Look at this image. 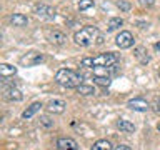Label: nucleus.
Here are the masks:
<instances>
[{"label":"nucleus","instance_id":"obj_7","mask_svg":"<svg viewBox=\"0 0 160 150\" xmlns=\"http://www.w3.org/2000/svg\"><path fill=\"white\" fill-rule=\"evenodd\" d=\"M2 92H3V97L10 100V102H20L23 98V93L17 87H13V85H3Z\"/></svg>","mask_w":160,"mask_h":150},{"label":"nucleus","instance_id":"obj_11","mask_svg":"<svg viewBox=\"0 0 160 150\" xmlns=\"http://www.w3.org/2000/svg\"><path fill=\"white\" fill-rule=\"evenodd\" d=\"M47 40L53 45H63L67 42V35L63 32H60V30H50L47 33Z\"/></svg>","mask_w":160,"mask_h":150},{"label":"nucleus","instance_id":"obj_20","mask_svg":"<svg viewBox=\"0 0 160 150\" xmlns=\"http://www.w3.org/2000/svg\"><path fill=\"white\" fill-rule=\"evenodd\" d=\"M135 57L140 60V63H148V62H150V57L145 53V48H143V47L135 48Z\"/></svg>","mask_w":160,"mask_h":150},{"label":"nucleus","instance_id":"obj_17","mask_svg":"<svg viewBox=\"0 0 160 150\" xmlns=\"http://www.w3.org/2000/svg\"><path fill=\"white\" fill-rule=\"evenodd\" d=\"M90 150H113V148H112V143L108 140H97Z\"/></svg>","mask_w":160,"mask_h":150},{"label":"nucleus","instance_id":"obj_4","mask_svg":"<svg viewBox=\"0 0 160 150\" xmlns=\"http://www.w3.org/2000/svg\"><path fill=\"white\" fill-rule=\"evenodd\" d=\"M43 62V55L40 52H27L25 55L20 57V65L22 67H33Z\"/></svg>","mask_w":160,"mask_h":150},{"label":"nucleus","instance_id":"obj_15","mask_svg":"<svg viewBox=\"0 0 160 150\" xmlns=\"http://www.w3.org/2000/svg\"><path fill=\"white\" fill-rule=\"evenodd\" d=\"M15 73H17V67H13V65H10V63H2L0 65V75H2L3 78L13 77Z\"/></svg>","mask_w":160,"mask_h":150},{"label":"nucleus","instance_id":"obj_3","mask_svg":"<svg viewBox=\"0 0 160 150\" xmlns=\"http://www.w3.org/2000/svg\"><path fill=\"white\" fill-rule=\"evenodd\" d=\"M97 37H98L97 27H93V25H85V27H82L78 32H75L73 42L77 45H80V47H88Z\"/></svg>","mask_w":160,"mask_h":150},{"label":"nucleus","instance_id":"obj_28","mask_svg":"<svg viewBox=\"0 0 160 150\" xmlns=\"http://www.w3.org/2000/svg\"><path fill=\"white\" fill-rule=\"evenodd\" d=\"M97 43H98V45L103 43V35H98V37H97Z\"/></svg>","mask_w":160,"mask_h":150},{"label":"nucleus","instance_id":"obj_26","mask_svg":"<svg viewBox=\"0 0 160 150\" xmlns=\"http://www.w3.org/2000/svg\"><path fill=\"white\" fill-rule=\"evenodd\" d=\"M153 3V0H140V5H143V7H152Z\"/></svg>","mask_w":160,"mask_h":150},{"label":"nucleus","instance_id":"obj_19","mask_svg":"<svg viewBox=\"0 0 160 150\" xmlns=\"http://www.w3.org/2000/svg\"><path fill=\"white\" fill-rule=\"evenodd\" d=\"M123 25V18H120V17H112L108 20V32H113V30H117L120 28Z\"/></svg>","mask_w":160,"mask_h":150},{"label":"nucleus","instance_id":"obj_18","mask_svg":"<svg viewBox=\"0 0 160 150\" xmlns=\"http://www.w3.org/2000/svg\"><path fill=\"white\" fill-rule=\"evenodd\" d=\"M112 67H93V77H110Z\"/></svg>","mask_w":160,"mask_h":150},{"label":"nucleus","instance_id":"obj_21","mask_svg":"<svg viewBox=\"0 0 160 150\" xmlns=\"http://www.w3.org/2000/svg\"><path fill=\"white\" fill-rule=\"evenodd\" d=\"M93 7V0H80L78 2V10L80 12H85V10Z\"/></svg>","mask_w":160,"mask_h":150},{"label":"nucleus","instance_id":"obj_5","mask_svg":"<svg viewBox=\"0 0 160 150\" xmlns=\"http://www.w3.org/2000/svg\"><path fill=\"white\" fill-rule=\"evenodd\" d=\"M133 42H135V38H133L132 32H128V30H122L115 37V43H117L118 48H130L133 45Z\"/></svg>","mask_w":160,"mask_h":150},{"label":"nucleus","instance_id":"obj_6","mask_svg":"<svg viewBox=\"0 0 160 150\" xmlns=\"http://www.w3.org/2000/svg\"><path fill=\"white\" fill-rule=\"evenodd\" d=\"M65 108H67V102L62 98H53L50 100V102L47 103V107H45V110H47L48 113H55V115H60L65 112Z\"/></svg>","mask_w":160,"mask_h":150},{"label":"nucleus","instance_id":"obj_16","mask_svg":"<svg viewBox=\"0 0 160 150\" xmlns=\"http://www.w3.org/2000/svg\"><path fill=\"white\" fill-rule=\"evenodd\" d=\"M77 92L80 95H85V97H88V95H95L97 92H95V87L93 85H85V83H80L77 87Z\"/></svg>","mask_w":160,"mask_h":150},{"label":"nucleus","instance_id":"obj_2","mask_svg":"<svg viewBox=\"0 0 160 150\" xmlns=\"http://www.w3.org/2000/svg\"><path fill=\"white\" fill-rule=\"evenodd\" d=\"M118 62V55L113 53V52H105V53H100L97 57L90 58V57H85L82 58V67H112Z\"/></svg>","mask_w":160,"mask_h":150},{"label":"nucleus","instance_id":"obj_24","mask_svg":"<svg viewBox=\"0 0 160 150\" xmlns=\"http://www.w3.org/2000/svg\"><path fill=\"white\" fill-rule=\"evenodd\" d=\"M40 125L50 128V127H53V120L50 118V117H47V115H43V117H40Z\"/></svg>","mask_w":160,"mask_h":150},{"label":"nucleus","instance_id":"obj_12","mask_svg":"<svg viewBox=\"0 0 160 150\" xmlns=\"http://www.w3.org/2000/svg\"><path fill=\"white\" fill-rule=\"evenodd\" d=\"M10 23L13 25V27H27L28 25V18L25 17L23 13H12L10 15Z\"/></svg>","mask_w":160,"mask_h":150},{"label":"nucleus","instance_id":"obj_10","mask_svg":"<svg viewBox=\"0 0 160 150\" xmlns=\"http://www.w3.org/2000/svg\"><path fill=\"white\" fill-rule=\"evenodd\" d=\"M57 148L58 150H78V143L70 137H60L57 138Z\"/></svg>","mask_w":160,"mask_h":150},{"label":"nucleus","instance_id":"obj_27","mask_svg":"<svg viewBox=\"0 0 160 150\" xmlns=\"http://www.w3.org/2000/svg\"><path fill=\"white\" fill-rule=\"evenodd\" d=\"M113 150H132V148L128 145H117V147H113Z\"/></svg>","mask_w":160,"mask_h":150},{"label":"nucleus","instance_id":"obj_31","mask_svg":"<svg viewBox=\"0 0 160 150\" xmlns=\"http://www.w3.org/2000/svg\"><path fill=\"white\" fill-rule=\"evenodd\" d=\"M157 128H158V132H160V122L157 123Z\"/></svg>","mask_w":160,"mask_h":150},{"label":"nucleus","instance_id":"obj_29","mask_svg":"<svg viewBox=\"0 0 160 150\" xmlns=\"http://www.w3.org/2000/svg\"><path fill=\"white\" fill-rule=\"evenodd\" d=\"M155 50H160V42H157V43H155Z\"/></svg>","mask_w":160,"mask_h":150},{"label":"nucleus","instance_id":"obj_23","mask_svg":"<svg viewBox=\"0 0 160 150\" xmlns=\"http://www.w3.org/2000/svg\"><path fill=\"white\" fill-rule=\"evenodd\" d=\"M93 80L97 85H102V87H108L110 85V77H93Z\"/></svg>","mask_w":160,"mask_h":150},{"label":"nucleus","instance_id":"obj_9","mask_svg":"<svg viewBox=\"0 0 160 150\" xmlns=\"http://www.w3.org/2000/svg\"><path fill=\"white\" fill-rule=\"evenodd\" d=\"M35 13L38 15L40 18H45V20H53L55 18V10L50 7V5H45V3H37L35 5Z\"/></svg>","mask_w":160,"mask_h":150},{"label":"nucleus","instance_id":"obj_8","mask_svg":"<svg viewBox=\"0 0 160 150\" xmlns=\"http://www.w3.org/2000/svg\"><path fill=\"white\" fill-rule=\"evenodd\" d=\"M127 107L132 108L133 112H147L150 108V103L142 97H135V98H130L127 102Z\"/></svg>","mask_w":160,"mask_h":150},{"label":"nucleus","instance_id":"obj_22","mask_svg":"<svg viewBox=\"0 0 160 150\" xmlns=\"http://www.w3.org/2000/svg\"><path fill=\"white\" fill-rule=\"evenodd\" d=\"M117 7L122 10V12H128L130 8H132V5H130V2H127V0H117Z\"/></svg>","mask_w":160,"mask_h":150},{"label":"nucleus","instance_id":"obj_30","mask_svg":"<svg viewBox=\"0 0 160 150\" xmlns=\"http://www.w3.org/2000/svg\"><path fill=\"white\" fill-rule=\"evenodd\" d=\"M157 77H158V80H160V70H158V72H157Z\"/></svg>","mask_w":160,"mask_h":150},{"label":"nucleus","instance_id":"obj_1","mask_svg":"<svg viewBox=\"0 0 160 150\" xmlns=\"http://www.w3.org/2000/svg\"><path fill=\"white\" fill-rule=\"evenodd\" d=\"M55 82L65 88H77L82 83V75L70 68H60L55 73Z\"/></svg>","mask_w":160,"mask_h":150},{"label":"nucleus","instance_id":"obj_13","mask_svg":"<svg viewBox=\"0 0 160 150\" xmlns=\"http://www.w3.org/2000/svg\"><path fill=\"white\" fill-rule=\"evenodd\" d=\"M43 105L40 103V102H33L32 105H30V107L27 108V110H23V113H22V118H25V120H28V118H32L35 113L38 112L40 108H42Z\"/></svg>","mask_w":160,"mask_h":150},{"label":"nucleus","instance_id":"obj_14","mask_svg":"<svg viewBox=\"0 0 160 150\" xmlns=\"http://www.w3.org/2000/svg\"><path fill=\"white\" fill-rule=\"evenodd\" d=\"M117 127L122 130V132H125V133H133L135 132V125L132 122H128V120H125V118H118L117 120Z\"/></svg>","mask_w":160,"mask_h":150},{"label":"nucleus","instance_id":"obj_25","mask_svg":"<svg viewBox=\"0 0 160 150\" xmlns=\"http://www.w3.org/2000/svg\"><path fill=\"white\" fill-rule=\"evenodd\" d=\"M150 107H152V110L155 113H160V97H155L153 102L150 103Z\"/></svg>","mask_w":160,"mask_h":150}]
</instances>
